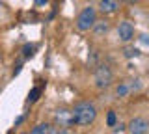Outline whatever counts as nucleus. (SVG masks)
Segmentation results:
<instances>
[{
  "label": "nucleus",
  "mask_w": 149,
  "mask_h": 134,
  "mask_svg": "<svg viewBox=\"0 0 149 134\" xmlns=\"http://www.w3.org/2000/svg\"><path fill=\"white\" fill-rule=\"evenodd\" d=\"M95 117H97V108L93 103H90V101H80V103L74 104V108H73L74 125H78V127H90L95 121Z\"/></svg>",
  "instance_id": "nucleus-1"
},
{
  "label": "nucleus",
  "mask_w": 149,
  "mask_h": 134,
  "mask_svg": "<svg viewBox=\"0 0 149 134\" xmlns=\"http://www.w3.org/2000/svg\"><path fill=\"white\" fill-rule=\"evenodd\" d=\"M95 21H97L95 8H93V6H86L80 13H78V17H77V28L80 32H88V30L93 28Z\"/></svg>",
  "instance_id": "nucleus-2"
},
{
  "label": "nucleus",
  "mask_w": 149,
  "mask_h": 134,
  "mask_svg": "<svg viewBox=\"0 0 149 134\" xmlns=\"http://www.w3.org/2000/svg\"><path fill=\"white\" fill-rule=\"evenodd\" d=\"M112 78H114V73H112V69L106 63L99 65L95 69V73H93V82H95V87H99V90L108 87L112 84Z\"/></svg>",
  "instance_id": "nucleus-3"
},
{
  "label": "nucleus",
  "mask_w": 149,
  "mask_h": 134,
  "mask_svg": "<svg viewBox=\"0 0 149 134\" xmlns=\"http://www.w3.org/2000/svg\"><path fill=\"white\" fill-rule=\"evenodd\" d=\"M54 125H58V127H63V128H71L73 125H74L73 110H67V108L56 110V114H54Z\"/></svg>",
  "instance_id": "nucleus-4"
},
{
  "label": "nucleus",
  "mask_w": 149,
  "mask_h": 134,
  "mask_svg": "<svg viewBox=\"0 0 149 134\" xmlns=\"http://www.w3.org/2000/svg\"><path fill=\"white\" fill-rule=\"evenodd\" d=\"M28 134H69L67 128L58 127V125H50V123H39L36 125Z\"/></svg>",
  "instance_id": "nucleus-5"
},
{
  "label": "nucleus",
  "mask_w": 149,
  "mask_h": 134,
  "mask_svg": "<svg viewBox=\"0 0 149 134\" xmlns=\"http://www.w3.org/2000/svg\"><path fill=\"white\" fill-rule=\"evenodd\" d=\"M129 134H147L149 132V121L146 117H132L127 125Z\"/></svg>",
  "instance_id": "nucleus-6"
},
{
  "label": "nucleus",
  "mask_w": 149,
  "mask_h": 134,
  "mask_svg": "<svg viewBox=\"0 0 149 134\" xmlns=\"http://www.w3.org/2000/svg\"><path fill=\"white\" fill-rule=\"evenodd\" d=\"M118 37H119V41H123V43L132 41V37H134V26H132V22H129V21H121L119 22V26H118Z\"/></svg>",
  "instance_id": "nucleus-7"
},
{
  "label": "nucleus",
  "mask_w": 149,
  "mask_h": 134,
  "mask_svg": "<svg viewBox=\"0 0 149 134\" xmlns=\"http://www.w3.org/2000/svg\"><path fill=\"white\" fill-rule=\"evenodd\" d=\"M119 10V2L118 0H99V11L102 15H112Z\"/></svg>",
  "instance_id": "nucleus-8"
},
{
  "label": "nucleus",
  "mask_w": 149,
  "mask_h": 134,
  "mask_svg": "<svg viewBox=\"0 0 149 134\" xmlns=\"http://www.w3.org/2000/svg\"><path fill=\"white\" fill-rule=\"evenodd\" d=\"M91 30H93V34H95L97 37H102V35L108 34L110 24H108V21H95V24H93Z\"/></svg>",
  "instance_id": "nucleus-9"
},
{
  "label": "nucleus",
  "mask_w": 149,
  "mask_h": 134,
  "mask_svg": "<svg viewBox=\"0 0 149 134\" xmlns=\"http://www.w3.org/2000/svg\"><path fill=\"white\" fill-rule=\"evenodd\" d=\"M130 90H132V86H130L129 82H119L118 87H116V95L118 97H127L130 93Z\"/></svg>",
  "instance_id": "nucleus-10"
},
{
  "label": "nucleus",
  "mask_w": 149,
  "mask_h": 134,
  "mask_svg": "<svg viewBox=\"0 0 149 134\" xmlns=\"http://www.w3.org/2000/svg\"><path fill=\"white\" fill-rule=\"evenodd\" d=\"M116 119H118V117H116V112L110 110L108 115H106V125H108V127H116Z\"/></svg>",
  "instance_id": "nucleus-11"
},
{
  "label": "nucleus",
  "mask_w": 149,
  "mask_h": 134,
  "mask_svg": "<svg viewBox=\"0 0 149 134\" xmlns=\"http://www.w3.org/2000/svg\"><path fill=\"white\" fill-rule=\"evenodd\" d=\"M41 93V87H34V90L30 91V95H28V101L30 103H34V101H37V95Z\"/></svg>",
  "instance_id": "nucleus-12"
},
{
  "label": "nucleus",
  "mask_w": 149,
  "mask_h": 134,
  "mask_svg": "<svg viewBox=\"0 0 149 134\" xmlns=\"http://www.w3.org/2000/svg\"><path fill=\"white\" fill-rule=\"evenodd\" d=\"M34 50H36L34 45H26V47L22 49V54H24V58H30L32 54H34Z\"/></svg>",
  "instance_id": "nucleus-13"
},
{
  "label": "nucleus",
  "mask_w": 149,
  "mask_h": 134,
  "mask_svg": "<svg viewBox=\"0 0 149 134\" xmlns=\"http://www.w3.org/2000/svg\"><path fill=\"white\" fill-rule=\"evenodd\" d=\"M138 54H140V50L138 49H127V50H125V56H127V58H136L138 56Z\"/></svg>",
  "instance_id": "nucleus-14"
},
{
  "label": "nucleus",
  "mask_w": 149,
  "mask_h": 134,
  "mask_svg": "<svg viewBox=\"0 0 149 134\" xmlns=\"http://www.w3.org/2000/svg\"><path fill=\"white\" fill-rule=\"evenodd\" d=\"M140 41H142V43H146V45H149V35H147V34H143L142 37H140Z\"/></svg>",
  "instance_id": "nucleus-15"
},
{
  "label": "nucleus",
  "mask_w": 149,
  "mask_h": 134,
  "mask_svg": "<svg viewBox=\"0 0 149 134\" xmlns=\"http://www.w3.org/2000/svg\"><path fill=\"white\" fill-rule=\"evenodd\" d=\"M49 0H36V6H45Z\"/></svg>",
  "instance_id": "nucleus-16"
},
{
  "label": "nucleus",
  "mask_w": 149,
  "mask_h": 134,
  "mask_svg": "<svg viewBox=\"0 0 149 134\" xmlns=\"http://www.w3.org/2000/svg\"><path fill=\"white\" fill-rule=\"evenodd\" d=\"M22 119H24L22 115H21V117H17V121H15V127H17V125H21V123H22Z\"/></svg>",
  "instance_id": "nucleus-17"
},
{
  "label": "nucleus",
  "mask_w": 149,
  "mask_h": 134,
  "mask_svg": "<svg viewBox=\"0 0 149 134\" xmlns=\"http://www.w3.org/2000/svg\"><path fill=\"white\" fill-rule=\"evenodd\" d=\"M123 2H127V4H136V2H140V0H123Z\"/></svg>",
  "instance_id": "nucleus-18"
},
{
  "label": "nucleus",
  "mask_w": 149,
  "mask_h": 134,
  "mask_svg": "<svg viewBox=\"0 0 149 134\" xmlns=\"http://www.w3.org/2000/svg\"><path fill=\"white\" fill-rule=\"evenodd\" d=\"M22 134H28V132H22Z\"/></svg>",
  "instance_id": "nucleus-19"
}]
</instances>
